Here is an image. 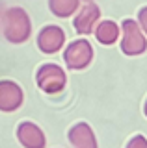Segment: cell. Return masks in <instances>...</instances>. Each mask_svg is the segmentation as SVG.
<instances>
[{
    "label": "cell",
    "instance_id": "6da1fadb",
    "mask_svg": "<svg viewBox=\"0 0 147 148\" xmlns=\"http://www.w3.org/2000/svg\"><path fill=\"white\" fill-rule=\"evenodd\" d=\"M0 24L6 41L11 45H22L32 35V21L22 8H8Z\"/></svg>",
    "mask_w": 147,
    "mask_h": 148
},
{
    "label": "cell",
    "instance_id": "7a4b0ae2",
    "mask_svg": "<svg viewBox=\"0 0 147 148\" xmlns=\"http://www.w3.org/2000/svg\"><path fill=\"white\" fill-rule=\"evenodd\" d=\"M121 35H119V46L125 56H141L147 50V37L141 32L140 24L134 18H125L121 22Z\"/></svg>",
    "mask_w": 147,
    "mask_h": 148
},
{
    "label": "cell",
    "instance_id": "3957f363",
    "mask_svg": "<svg viewBox=\"0 0 147 148\" xmlns=\"http://www.w3.org/2000/svg\"><path fill=\"white\" fill-rule=\"evenodd\" d=\"M35 83L47 95H58L67 85V74L56 63H43L35 72Z\"/></svg>",
    "mask_w": 147,
    "mask_h": 148
},
{
    "label": "cell",
    "instance_id": "277c9868",
    "mask_svg": "<svg viewBox=\"0 0 147 148\" xmlns=\"http://www.w3.org/2000/svg\"><path fill=\"white\" fill-rule=\"evenodd\" d=\"M93 46L88 39H76L63 50V61L69 71H84L93 61Z\"/></svg>",
    "mask_w": 147,
    "mask_h": 148
},
{
    "label": "cell",
    "instance_id": "5b68a950",
    "mask_svg": "<svg viewBox=\"0 0 147 148\" xmlns=\"http://www.w3.org/2000/svg\"><path fill=\"white\" fill-rule=\"evenodd\" d=\"M65 32L63 28H60L56 24H49V26H43L37 34V48L41 50L43 54H58L60 50L65 46Z\"/></svg>",
    "mask_w": 147,
    "mask_h": 148
},
{
    "label": "cell",
    "instance_id": "8992f818",
    "mask_svg": "<svg viewBox=\"0 0 147 148\" xmlns=\"http://www.w3.org/2000/svg\"><path fill=\"white\" fill-rule=\"evenodd\" d=\"M24 104V91L13 80H0V111L13 113Z\"/></svg>",
    "mask_w": 147,
    "mask_h": 148
},
{
    "label": "cell",
    "instance_id": "52a82bcc",
    "mask_svg": "<svg viewBox=\"0 0 147 148\" xmlns=\"http://www.w3.org/2000/svg\"><path fill=\"white\" fill-rule=\"evenodd\" d=\"M99 21H101V8L93 2H88L86 6L78 8L75 21H73V26H75L78 35H89L93 34Z\"/></svg>",
    "mask_w": 147,
    "mask_h": 148
},
{
    "label": "cell",
    "instance_id": "ba28073f",
    "mask_svg": "<svg viewBox=\"0 0 147 148\" xmlns=\"http://www.w3.org/2000/svg\"><path fill=\"white\" fill-rule=\"evenodd\" d=\"M17 141L24 148H45L47 146V137H45L43 130H41L35 122L30 120H22L17 126Z\"/></svg>",
    "mask_w": 147,
    "mask_h": 148
},
{
    "label": "cell",
    "instance_id": "9c48e42d",
    "mask_svg": "<svg viewBox=\"0 0 147 148\" xmlns=\"http://www.w3.org/2000/svg\"><path fill=\"white\" fill-rule=\"evenodd\" d=\"M67 139H69L73 148H99L93 128L88 122H76L75 126L69 130Z\"/></svg>",
    "mask_w": 147,
    "mask_h": 148
},
{
    "label": "cell",
    "instance_id": "30bf717a",
    "mask_svg": "<svg viewBox=\"0 0 147 148\" xmlns=\"http://www.w3.org/2000/svg\"><path fill=\"white\" fill-rule=\"evenodd\" d=\"M93 34H95V37H97V41L101 45L110 46V45H114V43L119 41L121 28L114 21H99L97 26H95V30H93Z\"/></svg>",
    "mask_w": 147,
    "mask_h": 148
},
{
    "label": "cell",
    "instance_id": "8fae6325",
    "mask_svg": "<svg viewBox=\"0 0 147 148\" xmlns=\"http://www.w3.org/2000/svg\"><path fill=\"white\" fill-rule=\"evenodd\" d=\"M80 8V0H49V9L52 15L60 18H67L75 15Z\"/></svg>",
    "mask_w": 147,
    "mask_h": 148
},
{
    "label": "cell",
    "instance_id": "7c38bea8",
    "mask_svg": "<svg viewBox=\"0 0 147 148\" xmlns=\"http://www.w3.org/2000/svg\"><path fill=\"white\" fill-rule=\"evenodd\" d=\"M125 148H147V139L144 135H134L128 139Z\"/></svg>",
    "mask_w": 147,
    "mask_h": 148
},
{
    "label": "cell",
    "instance_id": "4fadbf2b",
    "mask_svg": "<svg viewBox=\"0 0 147 148\" xmlns=\"http://www.w3.org/2000/svg\"><path fill=\"white\" fill-rule=\"evenodd\" d=\"M138 24H140V28H141V32L145 34V37H147V6L145 8H141L140 11H138Z\"/></svg>",
    "mask_w": 147,
    "mask_h": 148
},
{
    "label": "cell",
    "instance_id": "5bb4252c",
    "mask_svg": "<svg viewBox=\"0 0 147 148\" xmlns=\"http://www.w3.org/2000/svg\"><path fill=\"white\" fill-rule=\"evenodd\" d=\"M144 113H145V117H147V100H145V104H144Z\"/></svg>",
    "mask_w": 147,
    "mask_h": 148
},
{
    "label": "cell",
    "instance_id": "9a60e30c",
    "mask_svg": "<svg viewBox=\"0 0 147 148\" xmlns=\"http://www.w3.org/2000/svg\"><path fill=\"white\" fill-rule=\"evenodd\" d=\"M86 2H91V0H86Z\"/></svg>",
    "mask_w": 147,
    "mask_h": 148
}]
</instances>
